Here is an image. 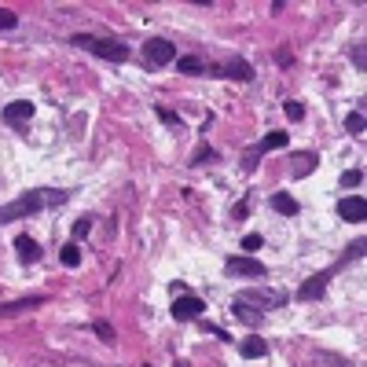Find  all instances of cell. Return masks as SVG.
<instances>
[{"label":"cell","instance_id":"6da1fadb","mask_svg":"<svg viewBox=\"0 0 367 367\" xmlns=\"http://www.w3.org/2000/svg\"><path fill=\"white\" fill-rule=\"evenodd\" d=\"M70 195L67 191H56V188H37V191H22L15 202L0 206V225H11V220H26L33 213H41L48 206H63Z\"/></svg>","mask_w":367,"mask_h":367},{"label":"cell","instance_id":"7a4b0ae2","mask_svg":"<svg viewBox=\"0 0 367 367\" xmlns=\"http://www.w3.org/2000/svg\"><path fill=\"white\" fill-rule=\"evenodd\" d=\"M70 44H74V48H81V51H92V56H99V59H107V63H125V59H129V48H125L122 41H111V37L74 33V37H70Z\"/></svg>","mask_w":367,"mask_h":367},{"label":"cell","instance_id":"3957f363","mask_svg":"<svg viewBox=\"0 0 367 367\" xmlns=\"http://www.w3.org/2000/svg\"><path fill=\"white\" fill-rule=\"evenodd\" d=\"M235 301H243V305H257L261 312H268V309H283L286 305V291H272V286H265V291H243V294H235Z\"/></svg>","mask_w":367,"mask_h":367},{"label":"cell","instance_id":"277c9868","mask_svg":"<svg viewBox=\"0 0 367 367\" xmlns=\"http://www.w3.org/2000/svg\"><path fill=\"white\" fill-rule=\"evenodd\" d=\"M143 63L147 67H169V63H177V44H169L165 37H151L143 44Z\"/></svg>","mask_w":367,"mask_h":367},{"label":"cell","instance_id":"5b68a950","mask_svg":"<svg viewBox=\"0 0 367 367\" xmlns=\"http://www.w3.org/2000/svg\"><path fill=\"white\" fill-rule=\"evenodd\" d=\"M169 312H173L177 323H188V320H199L202 312H206V301L195 297V294H177V297H173V309H169Z\"/></svg>","mask_w":367,"mask_h":367},{"label":"cell","instance_id":"8992f818","mask_svg":"<svg viewBox=\"0 0 367 367\" xmlns=\"http://www.w3.org/2000/svg\"><path fill=\"white\" fill-rule=\"evenodd\" d=\"M225 272L239 275V279H265V275H268V268L261 265V261H254V257H228Z\"/></svg>","mask_w":367,"mask_h":367},{"label":"cell","instance_id":"52a82bcc","mask_svg":"<svg viewBox=\"0 0 367 367\" xmlns=\"http://www.w3.org/2000/svg\"><path fill=\"white\" fill-rule=\"evenodd\" d=\"M286 143H291V136H286V133H268V136L261 140L254 151H246V162H243V165H246V169H250V173H254L261 154H268V151H279V147H286Z\"/></svg>","mask_w":367,"mask_h":367},{"label":"cell","instance_id":"ba28073f","mask_svg":"<svg viewBox=\"0 0 367 367\" xmlns=\"http://www.w3.org/2000/svg\"><path fill=\"white\" fill-rule=\"evenodd\" d=\"M206 74L231 77V81H254V67H250L246 59H228L225 67H206Z\"/></svg>","mask_w":367,"mask_h":367},{"label":"cell","instance_id":"9c48e42d","mask_svg":"<svg viewBox=\"0 0 367 367\" xmlns=\"http://www.w3.org/2000/svg\"><path fill=\"white\" fill-rule=\"evenodd\" d=\"M327 283H331V272H316V275H309V279L297 286V301H320V297L327 294Z\"/></svg>","mask_w":367,"mask_h":367},{"label":"cell","instance_id":"30bf717a","mask_svg":"<svg viewBox=\"0 0 367 367\" xmlns=\"http://www.w3.org/2000/svg\"><path fill=\"white\" fill-rule=\"evenodd\" d=\"M338 217H342V220H349V225H352V220H364L367 217V202H364V195H345V199H338Z\"/></svg>","mask_w":367,"mask_h":367},{"label":"cell","instance_id":"8fae6325","mask_svg":"<svg viewBox=\"0 0 367 367\" xmlns=\"http://www.w3.org/2000/svg\"><path fill=\"white\" fill-rule=\"evenodd\" d=\"M30 117H33V103L30 99H15V103H8V107H4V122L11 129H22Z\"/></svg>","mask_w":367,"mask_h":367},{"label":"cell","instance_id":"7c38bea8","mask_svg":"<svg viewBox=\"0 0 367 367\" xmlns=\"http://www.w3.org/2000/svg\"><path fill=\"white\" fill-rule=\"evenodd\" d=\"M15 254H19V261H22V265H37V261L44 257L41 243H37V239H30V235H19V239H15Z\"/></svg>","mask_w":367,"mask_h":367},{"label":"cell","instance_id":"4fadbf2b","mask_svg":"<svg viewBox=\"0 0 367 367\" xmlns=\"http://www.w3.org/2000/svg\"><path fill=\"white\" fill-rule=\"evenodd\" d=\"M268 206L275 209V213H283V217H297V213H301L297 199H291V195H286V191H275L272 199H268Z\"/></svg>","mask_w":367,"mask_h":367},{"label":"cell","instance_id":"5bb4252c","mask_svg":"<svg viewBox=\"0 0 367 367\" xmlns=\"http://www.w3.org/2000/svg\"><path fill=\"white\" fill-rule=\"evenodd\" d=\"M44 294H33V297H19V301H8V305H0V316H15V312H26V309H37L44 305Z\"/></svg>","mask_w":367,"mask_h":367},{"label":"cell","instance_id":"9a60e30c","mask_svg":"<svg viewBox=\"0 0 367 367\" xmlns=\"http://www.w3.org/2000/svg\"><path fill=\"white\" fill-rule=\"evenodd\" d=\"M239 352H243V357L246 360H261V357H268V342H265V338H243V342H239Z\"/></svg>","mask_w":367,"mask_h":367},{"label":"cell","instance_id":"2e32d148","mask_svg":"<svg viewBox=\"0 0 367 367\" xmlns=\"http://www.w3.org/2000/svg\"><path fill=\"white\" fill-rule=\"evenodd\" d=\"M209 63L202 56H180L177 59V74H206Z\"/></svg>","mask_w":367,"mask_h":367},{"label":"cell","instance_id":"e0dca14e","mask_svg":"<svg viewBox=\"0 0 367 367\" xmlns=\"http://www.w3.org/2000/svg\"><path fill=\"white\" fill-rule=\"evenodd\" d=\"M231 312H235V316H239L246 327H257V323H261V316H265V312H254L250 305H243V301H235V297H231Z\"/></svg>","mask_w":367,"mask_h":367},{"label":"cell","instance_id":"ac0fdd59","mask_svg":"<svg viewBox=\"0 0 367 367\" xmlns=\"http://www.w3.org/2000/svg\"><path fill=\"white\" fill-rule=\"evenodd\" d=\"M59 261H63L67 268H77V265H81V246H77V243L70 239V243L59 250Z\"/></svg>","mask_w":367,"mask_h":367},{"label":"cell","instance_id":"d6986e66","mask_svg":"<svg viewBox=\"0 0 367 367\" xmlns=\"http://www.w3.org/2000/svg\"><path fill=\"white\" fill-rule=\"evenodd\" d=\"M294 162H297V165H294V180H301V177H309L312 169H316V154H312V151H305V154H297Z\"/></svg>","mask_w":367,"mask_h":367},{"label":"cell","instance_id":"ffe728a7","mask_svg":"<svg viewBox=\"0 0 367 367\" xmlns=\"http://www.w3.org/2000/svg\"><path fill=\"white\" fill-rule=\"evenodd\" d=\"M364 257V239H357V243H352V246H345V257L342 261H338V268H345L349 265V261H360Z\"/></svg>","mask_w":367,"mask_h":367},{"label":"cell","instance_id":"44dd1931","mask_svg":"<svg viewBox=\"0 0 367 367\" xmlns=\"http://www.w3.org/2000/svg\"><path fill=\"white\" fill-rule=\"evenodd\" d=\"M345 129H349L352 136H364V114H360V111H352V114L345 117Z\"/></svg>","mask_w":367,"mask_h":367},{"label":"cell","instance_id":"7402d4cb","mask_svg":"<svg viewBox=\"0 0 367 367\" xmlns=\"http://www.w3.org/2000/svg\"><path fill=\"white\" fill-rule=\"evenodd\" d=\"M360 180H364L360 169H345V173L338 177V184H342V188H360Z\"/></svg>","mask_w":367,"mask_h":367},{"label":"cell","instance_id":"603a6c76","mask_svg":"<svg viewBox=\"0 0 367 367\" xmlns=\"http://www.w3.org/2000/svg\"><path fill=\"white\" fill-rule=\"evenodd\" d=\"M283 114L291 117V122H301V117H305V107H301L297 99H286V103H283Z\"/></svg>","mask_w":367,"mask_h":367},{"label":"cell","instance_id":"cb8c5ba5","mask_svg":"<svg viewBox=\"0 0 367 367\" xmlns=\"http://www.w3.org/2000/svg\"><path fill=\"white\" fill-rule=\"evenodd\" d=\"M92 231V217H81V220H74V228H70V235H74V243L77 239H85V235Z\"/></svg>","mask_w":367,"mask_h":367},{"label":"cell","instance_id":"d4e9b609","mask_svg":"<svg viewBox=\"0 0 367 367\" xmlns=\"http://www.w3.org/2000/svg\"><path fill=\"white\" fill-rule=\"evenodd\" d=\"M92 331H96V334H99V338H103V342H107V345L114 342V327H111L107 320H96V323H92Z\"/></svg>","mask_w":367,"mask_h":367},{"label":"cell","instance_id":"484cf974","mask_svg":"<svg viewBox=\"0 0 367 367\" xmlns=\"http://www.w3.org/2000/svg\"><path fill=\"white\" fill-rule=\"evenodd\" d=\"M19 26V15L11 8H0V30H15Z\"/></svg>","mask_w":367,"mask_h":367},{"label":"cell","instance_id":"4316f807","mask_svg":"<svg viewBox=\"0 0 367 367\" xmlns=\"http://www.w3.org/2000/svg\"><path fill=\"white\" fill-rule=\"evenodd\" d=\"M158 117H162L165 125H173V129H184V117L173 114V111H165V107H158Z\"/></svg>","mask_w":367,"mask_h":367},{"label":"cell","instance_id":"83f0119b","mask_svg":"<svg viewBox=\"0 0 367 367\" xmlns=\"http://www.w3.org/2000/svg\"><path fill=\"white\" fill-rule=\"evenodd\" d=\"M202 331H209V334H217V338H220V342H235V338H231V334L225 331V327H217V323H206V320H202Z\"/></svg>","mask_w":367,"mask_h":367},{"label":"cell","instance_id":"f1b7e54d","mask_svg":"<svg viewBox=\"0 0 367 367\" xmlns=\"http://www.w3.org/2000/svg\"><path fill=\"white\" fill-rule=\"evenodd\" d=\"M217 154H213V147H202V151H195V158H191V165H206V162H213Z\"/></svg>","mask_w":367,"mask_h":367},{"label":"cell","instance_id":"f546056e","mask_svg":"<svg viewBox=\"0 0 367 367\" xmlns=\"http://www.w3.org/2000/svg\"><path fill=\"white\" fill-rule=\"evenodd\" d=\"M261 243H265V239H261V235L257 231H250V235H243V250H257V246Z\"/></svg>","mask_w":367,"mask_h":367},{"label":"cell","instance_id":"4dcf8cb0","mask_svg":"<svg viewBox=\"0 0 367 367\" xmlns=\"http://www.w3.org/2000/svg\"><path fill=\"white\" fill-rule=\"evenodd\" d=\"M349 56H352V63H357V70H364V63H367V59H364V44H360V41L352 44V51H349Z\"/></svg>","mask_w":367,"mask_h":367},{"label":"cell","instance_id":"1f68e13d","mask_svg":"<svg viewBox=\"0 0 367 367\" xmlns=\"http://www.w3.org/2000/svg\"><path fill=\"white\" fill-rule=\"evenodd\" d=\"M173 367H191V364H188V360H177V364H173Z\"/></svg>","mask_w":367,"mask_h":367},{"label":"cell","instance_id":"d6a6232c","mask_svg":"<svg viewBox=\"0 0 367 367\" xmlns=\"http://www.w3.org/2000/svg\"><path fill=\"white\" fill-rule=\"evenodd\" d=\"M143 367H147V364H143Z\"/></svg>","mask_w":367,"mask_h":367}]
</instances>
